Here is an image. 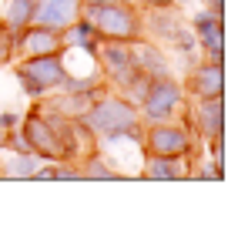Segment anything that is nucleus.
<instances>
[{"label": "nucleus", "instance_id": "f257e3e1", "mask_svg": "<svg viewBox=\"0 0 248 235\" xmlns=\"http://www.w3.org/2000/svg\"><path fill=\"white\" fill-rule=\"evenodd\" d=\"M81 121L91 128V134L97 138V145L134 141V145L141 148L144 121L138 115V104H134L127 94H111V91H104V94L81 115Z\"/></svg>", "mask_w": 248, "mask_h": 235}, {"label": "nucleus", "instance_id": "f03ea898", "mask_svg": "<svg viewBox=\"0 0 248 235\" xmlns=\"http://www.w3.org/2000/svg\"><path fill=\"white\" fill-rule=\"evenodd\" d=\"M84 17L94 24V31L101 40H118V44H141L148 37L144 31V14L138 10V3H121V0H108L97 7H84Z\"/></svg>", "mask_w": 248, "mask_h": 235}, {"label": "nucleus", "instance_id": "7ed1b4c3", "mask_svg": "<svg viewBox=\"0 0 248 235\" xmlns=\"http://www.w3.org/2000/svg\"><path fill=\"white\" fill-rule=\"evenodd\" d=\"M97 64H101V78L108 81V87H121L131 101L141 94V87H144V81H148V74L138 67L134 44L104 40V44L97 47Z\"/></svg>", "mask_w": 248, "mask_h": 235}, {"label": "nucleus", "instance_id": "20e7f679", "mask_svg": "<svg viewBox=\"0 0 248 235\" xmlns=\"http://www.w3.org/2000/svg\"><path fill=\"white\" fill-rule=\"evenodd\" d=\"M188 94H185V84L174 81L171 74H158V78H148L141 94L134 98L138 104V115L144 124H158V121H174L181 115Z\"/></svg>", "mask_w": 248, "mask_h": 235}, {"label": "nucleus", "instance_id": "39448f33", "mask_svg": "<svg viewBox=\"0 0 248 235\" xmlns=\"http://www.w3.org/2000/svg\"><path fill=\"white\" fill-rule=\"evenodd\" d=\"M67 54V50H64ZM64 54H41V57H17L14 61V78L20 84V91L34 101H44L47 94H54L61 87V81L67 78V64Z\"/></svg>", "mask_w": 248, "mask_h": 235}, {"label": "nucleus", "instance_id": "423d86ee", "mask_svg": "<svg viewBox=\"0 0 248 235\" xmlns=\"http://www.w3.org/2000/svg\"><path fill=\"white\" fill-rule=\"evenodd\" d=\"M198 148L195 131L185 121H158V124H144V138H141V151L148 155H181L191 158Z\"/></svg>", "mask_w": 248, "mask_h": 235}, {"label": "nucleus", "instance_id": "0eeeda50", "mask_svg": "<svg viewBox=\"0 0 248 235\" xmlns=\"http://www.w3.org/2000/svg\"><path fill=\"white\" fill-rule=\"evenodd\" d=\"M188 31L198 40V50L202 57L211 61H225V17L221 14H211V10H198L191 20H188Z\"/></svg>", "mask_w": 248, "mask_h": 235}, {"label": "nucleus", "instance_id": "6e6552de", "mask_svg": "<svg viewBox=\"0 0 248 235\" xmlns=\"http://www.w3.org/2000/svg\"><path fill=\"white\" fill-rule=\"evenodd\" d=\"M185 124L195 131V138L211 141L225 134V98H195Z\"/></svg>", "mask_w": 248, "mask_h": 235}, {"label": "nucleus", "instance_id": "1a4fd4ad", "mask_svg": "<svg viewBox=\"0 0 248 235\" xmlns=\"http://www.w3.org/2000/svg\"><path fill=\"white\" fill-rule=\"evenodd\" d=\"M185 94L191 98H225V61H211L202 57L191 64L188 81H185Z\"/></svg>", "mask_w": 248, "mask_h": 235}, {"label": "nucleus", "instance_id": "9d476101", "mask_svg": "<svg viewBox=\"0 0 248 235\" xmlns=\"http://www.w3.org/2000/svg\"><path fill=\"white\" fill-rule=\"evenodd\" d=\"M81 14H84V0H34V20L31 24L64 34Z\"/></svg>", "mask_w": 248, "mask_h": 235}, {"label": "nucleus", "instance_id": "9b49d317", "mask_svg": "<svg viewBox=\"0 0 248 235\" xmlns=\"http://www.w3.org/2000/svg\"><path fill=\"white\" fill-rule=\"evenodd\" d=\"M67 44H64V34L57 31H47V27H24L17 34V57H41V54H64Z\"/></svg>", "mask_w": 248, "mask_h": 235}, {"label": "nucleus", "instance_id": "f8f14e48", "mask_svg": "<svg viewBox=\"0 0 248 235\" xmlns=\"http://www.w3.org/2000/svg\"><path fill=\"white\" fill-rule=\"evenodd\" d=\"M191 168V158L181 155H148L144 151V165H141V178L144 182H185Z\"/></svg>", "mask_w": 248, "mask_h": 235}, {"label": "nucleus", "instance_id": "ddd939ff", "mask_svg": "<svg viewBox=\"0 0 248 235\" xmlns=\"http://www.w3.org/2000/svg\"><path fill=\"white\" fill-rule=\"evenodd\" d=\"M64 44H67V50H84L87 57H97V47H101L104 40H101V34L94 31V24L81 14V17L64 31Z\"/></svg>", "mask_w": 248, "mask_h": 235}, {"label": "nucleus", "instance_id": "4468645a", "mask_svg": "<svg viewBox=\"0 0 248 235\" xmlns=\"http://www.w3.org/2000/svg\"><path fill=\"white\" fill-rule=\"evenodd\" d=\"M44 165V158L37 151H10V158H0V175L7 182H31L34 171Z\"/></svg>", "mask_w": 248, "mask_h": 235}, {"label": "nucleus", "instance_id": "2eb2a0df", "mask_svg": "<svg viewBox=\"0 0 248 235\" xmlns=\"http://www.w3.org/2000/svg\"><path fill=\"white\" fill-rule=\"evenodd\" d=\"M148 27H151V34H155V37L165 40V44H171V40L185 31V24H181V17L174 14V7L148 10V17H144V31H148Z\"/></svg>", "mask_w": 248, "mask_h": 235}, {"label": "nucleus", "instance_id": "dca6fc26", "mask_svg": "<svg viewBox=\"0 0 248 235\" xmlns=\"http://www.w3.org/2000/svg\"><path fill=\"white\" fill-rule=\"evenodd\" d=\"M78 168H81V182H118L124 178L118 168L108 165V158L101 155V148H91L87 155L78 158Z\"/></svg>", "mask_w": 248, "mask_h": 235}, {"label": "nucleus", "instance_id": "f3484780", "mask_svg": "<svg viewBox=\"0 0 248 235\" xmlns=\"http://www.w3.org/2000/svg\"><path fill=\"white\" fill-rule=\"evenodd\" d=\"M0 20H3L14 34H20V31L31 27V20H34V0H7Z\"/></svg>", "mask_w": 248, "mask_h": 235}, {"label": "nucleus", "instance_id": "a211bd4d", "mask_svg": "<svg viewBox=\"0 0 248 235\" xmlns=\"http://www.w3.org/2000/svg\"><path fill=\"white\" fill-rule=\"evenodd\" d=\"M134 54H138V67L148 74V78H158V74H171V67H168V57L158 50V47H148L144 40L141 44H134Z\"/></svg>", "mask_w": 248, "mask_h": 235}, {"label": "nucleus", "instance_id": "6ab92c4d", "mask_svg": "<svg viewBox=\"0 0 248 235\" xmlns=\"http://www.w3.org/2000/svg\"><path fill=\"white\" fill-rule=\"evenodd\" d=\"M202 165H191L188 168V178H198V182H225V161H211V158H198Z\"/></svg>", "mask_w": 248, "mask_h": 235}, {"label": "nucleus", "instance_id": "aec40b11", "mask_svg": "<svg viewBox=\"0 0 248 235\" xmlns=\"http://www.w3.org/2000/svg\"><path fill=\"white\" fill-rule=\"evenodd\" d=\"M17 61V34L0 20V67H10Z\"/></svg>", "mask_w": 248, "mask_h": 235}, {"label": "nucleus", "instance_id": "412c9836", "mask_svg": "<svg viewBox=\"0 0 248 235\" xmlns=\"http://www.w3.org/2000/svg\"><path fill=\"white\" fill-rule=\"evenodd\" d=\"M54 182H81L78 161H54Z\"/></svg>", "mask_w": 248, "mask_h": 235}, {"label": "nucleus", "instance_id": "4be33fe9", "mask_svg": "<svg viewBox=\"0 0 248 235\" xmlns=\"http://www.w3.org/2000/svg\"><path fill=\"white\" fill-rule=\"evenodd\" d=\"M20 111H10V108H7V111H0V128H3V131H14V128H20Z\"/></svg>", "mask_w": 248, "mask_h": 235}, {"label": "nucleus", "instance_id": "5701e85b", "mask_svg": "<svg viewBox=\"0 0 248 235\" xmlns=\"http://www.w3.org/2000/svg\"><path fill=\"white\" fill-rule=\"evenodd\" d=\"M144 10H158V7H178V0H138Z\"/></svg>", "mask_w": 248, "mask_h": 235}, {"label": "nucleus", "instance_id": "b1692460", "mask_svg": "<svg viewBox=\"0 0 248 235\" xmlns=\"http://www.w3.org/2000/svg\"><path fill=\"white\" fill-rule=\"evenodd\" d=\"M202 7L211 10V14H221V17H225V0H202Z\"/></svg>", "mask_w": 248, "mask_h": 235}, {"label": "nucleus", "instance_id": "393cba45", "mask_svg": "<svg viewBox=\"0 0 248 235\" xmlns=\"http://www.w3.org/2000/svg\"><path fill=\"white\" fill-rule=\"evenodd\" d=\"M7 134H10V131H3V128H0V151H7Z\"/></svg>", "mask_w": 248, "mask_h": 235}, {"label": "nucleus", "instance_id": "a878e982", "mask_svg": "<svg viewBox=\"0 0 248 235\" xmlns=\"http://www.w3.org/2000/svg\"><path fill=\"white\" fill-rule=\"evenodd\" d=\"M121 3H138V0H121Z\"/></svg>", "mask_w": 248, "mask_h": 235}, {"label": "nucleus", "instance_id": "bb28decb", "mask_svg": "<svg viewBox=\"0 0 248 235\" xmlns=\"http://www.w3.org/2000/svg\"><path fill=\"white\" fill-rule=\"evenodd\" d=\"M0 182H3V175H0Z\"/></svg>", "mask_w": 248, "mask_h": 235}]
</instances>
